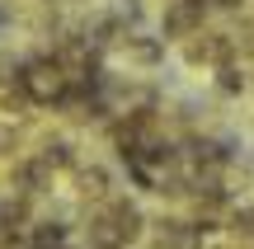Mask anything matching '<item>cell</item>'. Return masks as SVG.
I'll return each instance as SVG.
<instances>
[{
	"label": "cell",
	"instance_id": "obj_9",
	"mask_svg": "<svg viewBox=\"0 0 254 249\" xmlns=\"http://www.w3.org/2000/svg\"><path fill=\"white\" fill-rule=\"evenodd\" d=\"M71 235H75V226L66 221V216H52V212L43 216L38 212L33 226H28V249H66Z\"/></svg>",
	"mask_w": 254,
	"mask_h": 249
},
{
	"label": "cell",
	"instance_id": "obj_2",
	"mask_svg": "<svg viewBox=\"0 0 254 249\" xmlns=\"http://www.w3.org/2000/svg\"><path fill=\"white\" fill-rule=\"evenodd\" d=\"M236 38L226 33V28H202V33H193L189 43H179V61L189 66V71H202V75H212L217 66H226V61H236Z\"/></svg>",
	"mask_w": 254,
	"mask_h": 249
},
{
	"label": "cell",
	"instance_id": "obj_3",
	"mask_svg": "<svg viewBox=\"0 0 254 249\" xmlns=\"http://www.w3.org/2000/svg\"><path fill=\"white\" fill-rule=\"evenodd\" d=\"M113 56L127 66L132 75H151V71H165V56H170V43L151 28H127L113 47Z\"/></svg>",
	"mask_w": 254,
	"mask_h": 249
},
{
	"label": "cell",
	"instance_id": "obj_10",
	"mask_svg": "<svg viewBox=\"0 0 254 249\" xmlns=\"http://www.w3.org/2000/svg\"><path fill=\"white\" fill-rule=\"evenodd\" d=\"M226 235H231L236 245H250V249H254V202L231 207V212H226Z\"/></svg>",
	"mask_w": 254,
	"mask_h": 249
},
{
	"label": "cell",
	"instance_id": "obj_4",
	"mask_svg": "<svg viewBox=\"0 0 254 249\" xmlns=\"http://www.w3.org/2000/svg\"><path fill=\"white\" fill-rule=\"evenodd\" d=\"M212 24V5L207 0H160V19H155V33L165 43H189L193 33Z\"/></svg>",
	"mask_w": 254,
	"mask_h": 249
},
{
	"label": "cell",
	"instance_id": "obj_5",
	"mask_svg": "<svg viewBox=\"0 0 254 249\" xmlns=\"http://www.w3.org/2000/svg\"><path fill=\"white\" fill-rule=\"evenodd\" d=\"M146 249H207V235L198 231L189 212H155L146 226Z\"/></svg>",
	"mask_w": 254,
	"mask_h": 249
},
{
	"label": "cell",
	"instance_id": "obj_6",
	"mask_svg": "<svg viewBox=\"0 0 254 249\" xmlns=\"http://www.w3.org/2000/svg\"><path fill=\"white\" fill-rule=\"evenodd\" d=\"M71 184H75V198L94 207V202H104V198L118 193V169H113L109 160L80 155V160H75V169H71Z\"/></svg>",
	"mask_w": 254,
	"mask_h": 249
},
{
	"label": "cell",
	"instance_id": "obj_7",
	"mask_svg": "<svg viewBox=\"0 0 254 249\" xmlns=\"http://www.w3.org/2000/svg\"><path fill=\"white\" fill-rule=\"evenodd\" d=\"M99 207L109 212V221L118 226V235L127 240V249L146 240V226H151V212L141 207V198H132V193H123V188H118V193H113V198H104Z\"/></svg>",
	"mask_w": 254,
	"mask_h": 249
},
{
	"label": "cell",
	"instance_id": "obj_8",
	"mask_svg": "<svg viewBox=\"0 0 254 249\" xmlns=\"http://www.w3.org/2000/svg\"><path fill=\"white\" fill-rule=\"evenodd\" d=\"M207 80H212V94H217L221 103H236V99H245V94L254 90V75H250V66L240 61V56L226 61V66H217Z\"/></svg>",
	"mask_w": 254,
	"mask_h": 249
},
{
	"label": "cell",
	"instance_id": "obj_1",
	"mask_svg": "<svg viewBox=\"0 0 254 249\" xmlns=\"http://www.w3.org/2000/svg\"><path fill=\"white\" fill-rule=\"evenodd\" d=\"M14 80L24 85V94H28L33 108H57V103L66 99V90H71V75L62 71V61H57L47 47L33 52V56H19Z\"/></svg>",
	"mask_w": 254,
	"mask_h": 249
}]
</instances>
